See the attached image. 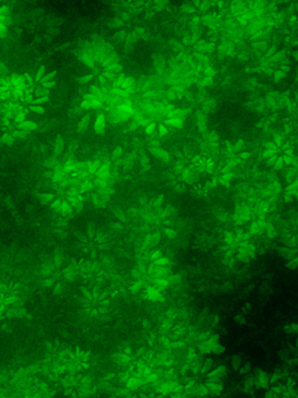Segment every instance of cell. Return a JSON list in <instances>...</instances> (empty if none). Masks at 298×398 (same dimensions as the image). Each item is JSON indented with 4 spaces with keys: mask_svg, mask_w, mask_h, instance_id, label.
I'll return each instance as SVG.
<instances>
[{
    "mask_svg": "<svg viewBox=\"0 0 298 398\" xmlns=\"http://www.w3.org/2000/svg\"><path fill=\"white\" fill-rule=\"evenodd\" d=\"M107 127V116L105 113L99 112L93 119V131L96 134L102 135Z\"/></svg>",
    "mask_w": 298,
    "mask_h": 398,
    "instance_id": "1",
    "label": "cell"
},
{
    "mask_svg": "<svg viewBox=\"0 0 298 398\" xmlns=\"http://www.w3.org/2000/svg\"><path fill=\"white\" fill-rule=\"evenodd\" d=\"M37 127H39L37 122L36 121H34V120H32V119H27V120H25L24 122L17 125V128H19V129H21V131H24L25 133H27V134H28V133H33V132H35L37 129Z\"/></svg>",
    "mask_w": 298,
    "mask_h": 398,
    "instance_id": "2",
    "label": "cell"
},
{
    "mask_svg": "<svg viewBox=\"0 0 298 398\" xmlns=\"http://www.w3.org/2000/svg\"><path fill=\"white\" fill-rule=\"evenodd\" d=\"M56 212H57L58 214L63 215V217H65V215H70V214L74 213V207H72V205H71L68 200H63V199H62L60 206L56 209Z\"/></svg>",
    "mask_w": 298,
    "mask_h": 398,
    "instance_id": "3",
    "label": "cell"
},
{
    "mask_svg": "<svg viewBox=\"0 0 298 398\" xmlns=\"http://www.w3.org/2000/svg\"><path fill=\"white\" fill-rule=\"evenodd\" d=\"M225 370H226V368H225L224 365H219L218 368H216L214 370H212L211 373L208 374V376H207L208 383H214V382H218V380L221 377V375L225 373Z\"/></svg>",
    "mask_w": 298,
    "mask_h": 398,
    "instance_id": "4",
    "label": "cell"
},
{
    "mask_svg": "<svg viewBox=\"0 0 298 398\" xmlns=\"http://www.w3.org/2000/svg\"><path fill=\"white\" fill-rule=\"evenodd\" d=\"M90 121H91V115L90 114H85L83 115L81 120L78 121V125H77V129L78 132H85L89 127V125H90Z\"/></svg>",
    "mask_w": 298,
    "mask_h": 398,
    "instance_id": "5",
    "label": "cell"
},
{
    "mask_svg": "<svg viewBox=\"0 0 298 398\" xmlns=\"http://www.w3.org/2000/svg\"><path fill=\"white\" fill-rule=\"evenodd\" d=\"M29 111L28 108H24V110H20V111H18L14 115V118H13V122L15 123V125H19V123L24 122L25 120H27V115H28Z\"/></svg>",
    "mask_w": 298,
    "mask_h": 398,
    "instance_id": "6",
    "label": "cell"
},
{
    "mask_svg": "<svg viewBox=\"0 0 298 398\" xmlns=\"http://www.w3.org/2000/svg\"><path fill=\"white\" fill-rule=\"evenodd\" d=\"M255 384L259 388H265L269 383V377H268V374L267 373H260L259 376L255 378Z\"/></svg>",
    "mask_w": 298,
    "mask_h": 398,
    "instance_id": "7",
    "label": "cell"
},
{
    "mask_svg": "<svg viewBox=\"0 0 298 398\" xmlns=\"http://www.w3.org/2000/svg\"><path fill=\"white\" fill-rule=\"evenodd\" d=\"M0 141H1L3 143H6V144H13V143H15L17 140H15L14 135L12 134V132L9 131V132L4 133V135L0 137Z\"/></svg>",
    "mask_w": 298,
    "mask_h": 398,
    "instance_id": "8",
    "label": "cell"
},
{
    "mask_svg": "<svg viewBox=\"0 0 298 398\" xmlns=\"http://www.w3.org/2000/svg\"><path fill=\"white\" fill-rule=\"evenodd\" d=\"M27 108H28V111L30 112V113H34V114H37V115L44 114V112H45V108L43 105H29Z\"/></svg>",
    "mask_w": 298,
    "mask_h": 398,
    "instance_id": "9",
    "label": "cell"
},
{
    "mask_svg": "<svg viewBox=\"0 0 298 398\" xmlns=\"http://www.w3.org/2000/svg\"><path fill=\"white\" fill-rule=\"evenodd\" d=\"M208 390H210V394L218 395V394H220L221 392L222 386H221V384H219L218 382H214V383H208Z\"/></svg>",
    "mask_w": 298,
    "mask_h": 398,
    "instance_id": "10",
    "label": "cell"
},
{
    "mask_svg": "<svg viewBox=\"0 0 298 398\" xmlns=\"http://www.w3.org/2000/svg\"><path fill=\"white\" fill-rule=\"evenodd\" d=\"M157 129V126H156L155 122H148L146 126H144V133L147 134V135H150L153 134L154 132Z\"/></svg>",
    "mask_w": 298,
    "mask_h": 398,
    "instance_id": "11",
    "label": "cell"
},
{
    "mask_svg": "<svg viewBox=\"0 0 298 398\" xmlns=\"http://www.w3.org/2000/svg\"><path fill=\"white\" fill-rule=\"evenodd\" d=\"M196 392L199 395H206L210 392V390H208V384H199V385L196 388Z\"/></svg>",
    "mask_w": 298,
    "mask_h": 398,
    "instance_id": "12",
    "label": "cell"
},
{
    "mask_svg": "<svg viewBox=\"0 0 298 398\" xmlns=\"http://www.w3.org/2000/svg\"><path fill=\"white\" fill-rule=\"evenodd\" d=\"M41 199L43 201H44V203H47V204H50V203H51V201L54 200V199H55V197H54V194L53 193H50V192H47V193H43V194H42L41 196Z\"/></svg>",
    "mask_w": 298,
    "mask_h": 398,
    "instance_id": "13",
    "label": "cell"
},
{
    "mask_svg": "<svg viewBox=\"0 0 298 398\" xmlns=\"http://www.w3.org/2000/svg\"><path fill=\"white\" fill-rule=\"evenodd\" d=\"M288 263H289V267L291 269H296V268H298V257L297 256H290Z\"/></svg>",
    "mask_w": 298,
    "mask_h": 398,
    "instance_id": "14",
    "label": "cell"
},
{
    "mask_svg": "<svg viewBox=\"0 0 298 398\" xmlns=\"http://www.w3.org/2000/svg\"><path fill=\"white\" fill-rule=\"evenodd\" d=\"M157 132H159V134L161 136H164L168 134V126L167 125H159V127H157Z\"/></svg>",
    "mask_w": 298,
    "mask_h": 398,
    "instance_id": "15",
    "label": "cell"
},
{
    "mask_svg": "<svg viewBox=\"0 0 298 398\" xmlns=\"http://www.w3.org/2000/svg\"><path fill=\"white\" fill-rule=\"evenodd\" d=\"M249 369H250V364H249V363H246L245 365H242V367L239 368L238 370H239V373L240 374H246V373H248Z\"/></svg>",
    "mask_w": 298,
    "mask_h": 398,
    "instance_id": "16",
    "label": "cell"
},
{
    "mask_svg": "<svg viewBox=\"0 0 298 398\" xmlns=\"http://www.w3.org/2000/svg\"><path fill=\"white\" fill-rule=\"evenodd\" d=\"M278 380H280V374H278L277 371H275V373L273 374V376H271V380H270V381L273 382V383H276Z\"/></svg>",
    "mask_w": 298,
    "mask_h": 398,
    "instance_id": "17",
    "label": "cell"
}]
</instances>
